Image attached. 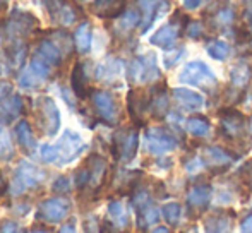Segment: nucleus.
Listing matches in <instances>:
<instances>
[{
  "label": "nucleus",
  "instance_id": "1",
  "mask_svg": "<svg viewBox=\"0 0 252 233\" xmlns=\"http://www.w3.org/2000/svg\"><path fill=\"white\" fill-rule=\"evenodd\" d=\"M40 26L38 19L31 12H23V10L14 9L3 21V34L9 43H19L24 41L36 28Z\"/></svg>",
  "mask_w": 252,
  "mask_h": 233
},
{
  "label": "nucleus",
  "instance_id": "2",
  "mask_svg": "<svg viewBox=\"0 0 252 233\" xmlns=\"http://www.w3.org/2000/svg\"><path fill=\"white\" fill-rule=\"evenodd\" d=\"M45 172L38 168L36 165L30 161H21L17 168L14 170L12 180H10L9 190L12 196H23L28 190L38 189L45 180Z\"/></svg>",
  "mask_w": 252,
  "mask_h": 233
},
{
  "label": "nucleus",
  "instance_id": "3",
  "mask_svg": "<svg viewBox=\"0 0 252 233\" xmlns=\"http://www.w3.org/2000/svg\"><path fill=\"white\" fill-rule=\"evenodd\" d=\"M189 17L182 12V10H175L172 16V19L166 24H163L158 31L151 36V43L155 47L165 48V50H172L177 45L179 38L186 33L187 24H189Z\"/></svg>",
  "mask_w": 252,
  "mask_h": 233
},
{
  "label": "nucleus",
  "instance_id": "4",
  "mask_svg": "<svg viewBox=\"0 0 252 233\" xmlns=\"http://www.w3.org/2000/svg\"><path fill=\"white\" fill-rule=\"evenodd\" d=\"M36 125L45 136L53 137L60 129V112L57 108L55 101L50 96H41L36 100Z\"/></svg>",
  "mask_w": 252,
  "mask_h": 233
},
{
  "label": "nucleus",
  "instance_id": "5",
  "mask_svg": "<svg viewBox=\"0 0 252 233\" xmlns=\"http://www.w3.org/2000/svg\"><path fill=\"white\" fill-rule=\"evenodd\" d=\"M139 147V134L136 127H124L113 134L112 153L119 161H130L136 158Z\"/></svg>",
  "mask_w": 252,
  "mask_h": 233
},
{
  "label": "nucleus",
  "instance_id": "6",
  "mask_svg": "<svg viewBox=\"0 0 252 233\" xmlns=\"http://www.w3.org/2000/svg\"><path fill=\"white\" fill-rule=\"evenodd\" d=\"M179 81L184 84L197 87H213L216 86V76L213 69L202 60H192L186 63L179 74Z\"/></svg>",
  "mask_w": 252,
  "mask_h": 233
},
{
  "label": "nucleus",
  "instance_id": "7",
  "mask_svg": "<svg viewBox=\"0 0 252 233\" xmlns=\"http://www.w3.org/2000/svg\"><path fill=\"white\" fill-rule=\"evenodd\" d=\"M179 146L177 136L166 127H150L144 134V147L150 154L159 156Z\"/></svg>",
  "mask_w": 252,
  "mask_h": 233
},
{
  "label": "nucleus",
  "instance_id": "8",
  "mask_svg": "<svg viewBox=\"0 0 252 233\" xmlns=\"http://www.w3.org/2000/svg\"><path fill=\"white\" fill-rule=\"evenodd\" d=\"M91 103H93L94 114L101 122L108 123V125H115L120 120V108L117 103L115 96L108 91L96 89L91 93Z\"/></svg>",
  "mask_w": 252,
  "mask_h": 233
},
{
  "label": "nucleus",
  "instance_id": "9",
  "mask_svg": "<svg viewBox=\"0 0 252 233\" xmlns=\"http://www.w3.org/2000/svg\"><path fill=\"white\" fill-rule=\"evenodd\" d=\"M130 83H151L159 77V69L156 63V55L148 54L134 58L127 69Z\"/></svg>",
  "mask_w": 252,
  "mask_h": 233
},
{
  "label": "nucleus",
  "instance_id": "10",
  "mask_svg": "<svg viewBox=\"0 0 252 233\" xmlns=\"http://www.w3.org/2000/svg\"><path fill=\"white\" fill-rule=\"evenodd\" d=\"M84 141L83 137L79 136L77 132L74 130H65L63 136L59 139L57 143V151H59V160L57 163L59 165H67V163H72L84 149Z\"/></svg>",
  "mask_w": 252,
  "mask_h": 233
},
{
  "label": "nucleus",
  "instance_id": "11",
  "mask_svg": "<svg viewBox=\"0 0 252 233\" xmlns=\"http://www.w3.org/2000/svg\"><path fill=\"white\" fill-rule=\"evenodd\" d=\"M69 213H70V203L65 197H48L43 203H40L36 216L40 218L41 221L55 225V223H60Z\"/></svg>",
  "mask_w": 252,
  "mask_h": 233
},
{
  "label": "nucleus",
  "instance_id": "12",
  "mask_svg": "<svg viewBox=\"0 0 252 233\" xmlns=\"http://www.w3.org/2000/svg\"><path fill=\"white\" fill-rule=\"evenodd\" d=\"M170 7H172L170 0H137V9L141 12V33H146L163 12H168Z\"/></svg>",
  "mask_w": 252,
  "mask_h": 233
},
{
  "label": "nucleus",
  "instance_id": "13",
  "mask_svg": "<svg viewBox=\"0 0 252 233\" xmlns=\"http://www.w3.org/2000/svg\"><path fill=\"white\" fill-rule=\"evenodd\" d=\"M41 3L50 14L52 19L62 26H70L77 21L79 12H77L76 5L70 3L69 0H41Z\"/></svg>",
  "mask_w": 252,
  "mask_h": 233
},
{
  "label": "nucleus",
  "instance_id": "14",
  "mask_svg": "<svg viewBox=\"0 0 252 233\" xmlns=\"http://www.w3.org/2000/svg\"><path fill=\"white\" fill-rule=\"evenodd\" d=\"M220 130L226 139H239L246 132V116L235 108H225L220 112Z\"/></svg>",
  "mask_w": 252,
  "mask_h": 233
},
{
  "label": "nucleus",
  "instance_id": "15",
  "mask_svg": "<svg viewBox=\"0 0 252 233\" xmlns=\"http://www.w3.org/2000/svg\"><path fill=\"white\" fill-rule=\"evenodd\" d=\"M127 108L136 125H144V115L151 108V94L143 89H130L127 94Z\"/></svg>",
  "mask_w": 252,
  "mask_h": 233
},
{
  "label": "nucleus",
  "instance_id": "16",
  "mask_svg": "<svg viewBox=\"0 0 252 233\" xmlns=\"http://www.w3.org/2000/svg\"><path fill=\"white\" fill-rule=\"evenodd\" d=\"M84 167L88 168V175H90V182H88L86 190L90 192H96L103 187L106 180V172H108V165L106 160L101 158L100 154H90L84 161Z\"/></svg>",
  "mask_w": 252,
  "mask_h": 233
},
{
  "label": "nucleus",
  "instance_id": "17",
  "mask_svg": "<svg viewBox=\"0 0 252 233\" xmlns=\"http://www.w3.org/2000/svg\"><path fill=\"white\" fill-rule=\"evenodd\" d=\"M34 55H38V57L41 60H45L52 69H55V67H59L60 63H62V60L67 54L63 52V48L53 40L50 34H48L47 38H43V40L38 43L36 54Z\"/></svg>",
  "mask_w": 252,
  "mask_h": 233
},
{
  "label": "nucleus",
  "instance_id": "18",
  "mask_svg": "<svg viewBox=\"0 0 252 233\" xmlns=\"http://www.w3.org/2000/svg\"><path fill=\"white\" fill-rule=\"evenodd\" d=\"M91 12L103 19H117L126 12V0H94Z\"/></svg>",
  "mask_w": 252,
  "mask_h": 233
},
{
  "label": "nucleus",
  "instance_id": "19",
  "mask_svg": "<svg viewBox=\"0 0 252 233\" xmlns=\"http://www.w3.org/2000/svg\"><path fill=\"white\" fill-rule=\"evenodd\" d=\"M173 98L187 112H197L204 107V96L192 89H187V87H175Z\"/></svg>",
  "mask_w": 252,
  "mask_h": 233
},
{
  "label": "nucleus",
  "instance_id": "20",
  "mask_svg": "<svg viewBox=\"0 0 252 233\" xmlns=\"http://www.w3.org/2000/svg\"><path fill=\"white\" fill-rule=\"evenodd\" d=\"M70 86H72L76 96L81 98V100L91 96V93H93V89L90 87V81H88V74H86V69H84L83 62H77L76 65L72 67V74H70Z\"/></svg>",
  "mask_w": 252,
  "mask_h": 233
},
{
  "label": "nucleus",
  "instance_id": "21",
  "mask_svg": "<svg viewBox=\"0 0 252 233\" xmlns=\"http://www.w3.org/2000/svg\"><path fill=\"white\" fill-rule=\"evenodd\" d=\"M24 112V100L19 94H9L5 100L0 101V120L2 122H14Z\"/></svg>",
  "mask_w": 252,
  "mask_h": 233
},
{
  "label": "nucleus",
  "instance_id": "22",
  "mask_svg": "<svg viewBox=\"0 0 252 233\" xmlns=\"http://www.w3.org/2000/svg\"><path fill=\"white\" fill-rule=\"evenodd\" d=\"M14 136H16L17 143L23 147L24 153H28V154L34 153V149H36V137H34L33 129H31L28 120H19V122L16 123V127H14Z\"/></svg>",
  "mask_w": 252,
  "mask_h": 233
},
{
  "label": "nucleus",
  "instance_id": "23",
  "mask_svg": "<svg viewBox=\"0 0 252 233\" xmlns=\"http://www.w3.org/2000/svg\"><path fill=\"white\" fill-rule=\"evenodd\" d=\"M150 112L156 118H161L168 114V89L165 83L158 84L151 89V108Z\"/></svg>",
  "mask_w": 252,
  "mask_h": 233
},
{
  "label": "nucleus",
  "instance_id": "24",
  "mask_svg": "<svg viewBox=\"0 0 252 233\" xmlns=\"http://www.w3.org/2000/svg\"><path fill=\"white\" fill-rule=\"evenodd\" d=\"M209 199H211V187L201 183V185H194L190 192L187 194V204L196 209H204L208 206Z\"/></svg>",
  "mask_w": 252,
  "mask_h": 233
},
{
  "label": "nucleus",
  "instance_id": "25",
  "mask_svg": "<svg viewBox=\"0 0 252 233\" xmlns=\"http://www.w3.org/2000/svg\"><path fill=\"white\" fill-rule=\"evenodd\" d=\"M141 23V12L139 9H127L120 17H117L115 31L119 34H127Z\"/></svg>",
  "mask_w": 252,
  "mask_h": 233
},
{
  "label": "nucleus",
  "instance_id": "26",
  "mask_svg": "<svg viewBox=\"0 0 252 233\" xmlns=\"http://www.w3.org/2000/svg\"><path fill=\"white\" fill-rule=\"evenodd\" d=\"M74 47L79 54H88L91 48V24L83 21L74 31Z\"/></svg>",
  "mask_w": 252,
  "mask_h": 233
},
{
  "label": "nucleus",
  "instance_id": "27",
  "mask_svg": "<svg viewBox=\"0 0 252 233\" xmlns=\"http://www.w3.org/2000/svg\"><path fill=\"white\" fill-rule=\"evenodd\" d=\"M28 55V47L24 41L19 43H9L7 47V60H9V67H12L14 70H19L24 65V60Z\"/></svg>",
  "mask_w": 252,
  "mask_h": 233
},
{
  "label": "nucleus",
  "instance_id": "28",
  "mask_svg": "<svg viewBox=\"0 0 252 233\" xmlns=\"http://www.w3.org/2000/svg\"><path fill=\"white\" fill-rule=\"evenodd\" d=\"M108 216L115 227L126 228L129 225V216H127V211L124 207V204L120 201H112L108 204Z\"/></svg>",
  "mask_w": 252,
  "mask_h": 233
},
{
  "label": "nucleus",
  "instance_id": "29",
  "mask_svg": "<svg viewBox=\"0 0 252 233\" xmlns=\"http://www.w3.org/2000/svg\"><path fill=\"white\" fill-rule=\"evenodd\" d=\"M209 127H211L209 120L206 118V116H202V115L190 116V118L186 122L187 132L192 134V136H196V137H204L206 134L209 132Z\"/></svg>",
  "mask_w": 252,
  "mask_h": 233
},
{
  "label": "nucleus",
  "instance_id": "30",
  "mask_svg": "<svg viewBox=\"0 0 252 233\" xmlns=\"http://www.w3.org/2000/svg\"><path fill=\"white\" fill-rule=\"evenodd\" d=\"M251 77H252V69L247 63H237L232 69V72H230V79H232V84L235 87L247 86Z\"/></svg>",
  "mask_w": 252,
  "mask_h": 233
},
{
  "label": "nucleus",
  "instance_id": "31",
  "mask_svg": "<svg viewBox=\"0 0 252 233\" xmlns=\"http://www.w3.org/2000/svg\"><path fill=\"white\" fill-rule=\"evenodd\" d=\"M228 228H230V218L225 216V214H213L204 223L206 233H226Z\"/></svg>",
  "mask_w": 252,
  "mask_h": 233
},
{
  "label": "nucleus",
  "instance_id": "32",
  "mask_svg": "<svg viewBox=\"0 0 252 233\" xmlns=\"http://www.w3.org/2000/svg\"><path fill=\"white\" fill-rule=\"evenodd\" d=\"M206 160L213 165H220L223 168V165H228L232 163V156L228 154V151H225L223 147H218V146H211L206 149L204 153Z\"/></svg>",
  "mask_w": 252,
  "mask_h": 233
},
{
  "label": "nucleus",
  "instance_id": "33",
  "mask_svg": "<svg viewBox=\"0 0 252 233\" xmlns=\"http://www.w3.org/2000/svg\"><path fill=\"white\" fill-rule=\"evenodd\" d=\"M206 52H208L209 57L215 60H226L230 55V45L223 40H213L208 43Z\"/></svg>",
  "mask_w": 252,
  "mask_h": 233
},
{
  "label": "nucleus",
  "instance_id": "34",
  "mask_svg": "<svg viewBox=\"0 0 252 233\" xmlns=\"http://www.w3.org/2000/svg\"><path fill=\"white\" fill-rule=\"evenodd\" d=\"M43 83H45V81L41 79L36 72H33L30 67L23 69V72L19 74V86L21 87H26V89H34V87H40Z\"/></svg>",
  "mask_w": 252,
  "mask_h": 233
},
{
  "label": "nucleus",
  "instance_id": "35",
  "mask_svg": "<svg viewBox=\"0 0 252 233\" xmlns=\"http://www.w3.org/2000/svg\"><path fill=\"white\" fill-rule=\"evenodd\" d=\"M180 213H182V209H180V204H177V203L165 204V206H163V209H161L163 218H165L168 225H177V223H179Z\"/></svg>",
  "mask_w": 252,
  "mask_h": 233
},
{
  "label": "nucleus",
  "instance_id": "36",
  "mask_svg": "<svg viewBox=\"0 0 252 233\" xmlns=\"http://www.w3.org/2000/svg\"><path fill=\"white\" fill-rule=\"evenodd\" d=\"M40 158L45 161V163H57V160H59V151H57V146L43 144V146L40 147Z\"/></svg>",
  "mask_w": 252,
  "mask_h": 233
},
{
  "label": "nucleus",
  "instance_id": "37",
  "mask_svg": "<svg viewBox=\"0 0 252 233\" xmlns=\"http://www.w3.org/2000/svg\"><path fill=\"white\" fill-rule=\"evenodd\" d=\"M215 19L218 21V24L221 26H228L235 21V10L232 7H223L221 10H218V14L215 16Z\"/></svg>",
  "mask_w": 252,
  "mask_h": 233
},
{
  "label": "nucleus",
  "instance_id": "38",
  "mask_svg": "<svg viewBox=\"0 0 252 233\" xmlns=\"http://www.w3.org/2000/svg\"><path fill=\"white\" fill-rule=\"evenodd\" d=\"M14 156V147H12V143H10L9 137L3 134L2 139H0V158L2 160H10Z\"/></svg>",
  "mask_w": 252,
  "mask_h": 233
},
{
  "label": "nucleus",
  "instance_id": "39",
  "mask_svg": "<svg viewBox=\"0 0 252 233\" xmlns=\"http://www.w3.org/2000/svg\"><path fill=\"white\" fill-rule=\"evenodd\" d=\"M52 190H53V192H57V194H65V192H69V190H70V180L67 178L65 175L59 176V178H57L55 182H53Z\"/></svg>",
  "mask_w": 252,
  "mask_h": 233
},
{
  "label": "nucleus",
  "instance_id": "40",
  "mask_svg": "<svg viewBox=\"0 0 252 233\" xmlns=\"http://www.w3.org/2000/svg\"><path fill=\"white\" fill-rule=\"evenodd\" d=\"M186 33L189 34L190 38H201L202 34H204V26H202V23L201 21H189V24H187V29H186Z\"/></svg>",
  "mask_w": 252,
  "mask_h": 233
},
{
  "label": "nucleus",
  "instance_id": "41",
  "mask_svg": "<svg viewBox=\"0 0 252 233\" xmlns=\"http://www.w3.org/2000/svg\"><path fill=\"white\" fill-rule=\"evenodd\" d=\"M0 233H21V228L16 221L3 220L2 223H0Z\"/></svg>",
  "mask_w": 252,
  "mask_h": 233
},
{
  "label": "nucleus",
  "instance_id": "42",
  "mask_svg": "<svg viewBox=\"0 0 252 233\" xmlns=\"http://www.w3.org/2000/svg\"><path fill=\"white\" fill-rule=\"evenodd\" d=\"M10 93H12V84L7 81H0V101L5 100Z\"/></svg>",
  "mask_w": 252,
  "mask_h": 233
},
{
  "label": "nucleus",
  "instance_id": "43",
  "mask_svg": "<svg viewBox=\"0 0 252 233\" xmlns=\"http://www.w3.org/2000/svg\"><path fill=\"white\" fill-rule=\"evenodd\" d=\"M244 21H246V24H247L246 29L249 31V34L252 36V3H249V5H247L246 12H244Z\"/></svg>",
  "mask_w": 252,
  "mask_h": 233
},
{
  "label": "nucleus",
  "instance_id": "44",
  "mask_svg": "<svg viewBox=\"0 0 252 233\" xmlns=\"http://www.w3.org/2000/svg\"><path fill=\"white\" fill-rule=\"evenodd\" d=\"M182 5L187 10H196L202 5V0H182Z\"/></svg>",
  "mask_w": 252,
  "mask_h": 233
},
{
  "label": "nucleus",
  "instance_id": "45",
  "mask_svg": "<svg viewBox=\"0 0 252 233\" xmlns=\"http://www.w3.org/2000/svg\"><path fill=\"white\" fill-rule=\"evenodd\" d=\"M240 233H252V214H249V216L240 223Z\"/></svg>",
  "mask_w": 252,
  "mask_h": 233
},
{
  "label": "nucleus",
  "instance_id": "46",
  "mask_svg": "<svg viewBox=\"0 0 252 233\" xmlns=\"http://www.w3.org/2000/svg\"><path fill=\"white\" fill-rule=\"evenodd\" d=\"M100 233H115V225L110 220H105L100 227Z\"/></svg>",
  "mask_w": 252,
  "mask_h": 233
},
{
  "label": "nucleus",
  "instance_id": "47",
  "mask_svg": "<svg viewBox=\"0 0 252 233\" xmlns=\"http://www.w3.org/2000/svg\"><path fill=\"white\" fill-rule=\"evenodd\" d=\"M182 52H184V50H177L175 54H173V55H172V57H170V58L166 57V65H168V67H172L173 63H175L177 60L180 58V55H182Z\"/></svg>",
  "mask_w": 252,
  "mask_h": 233
},
{
  "label": "nucleus",
  "instance_id": "48",
  "mask_svg": "<svg viewBox=\"0 0 252 233\" xmlns=\"http://www.w3.org/2000/svg\"><path fill=\"white\" fill-rule=\"evenodd\" d=\"M201 167H202L201 160H192V163H187V165H186L187 172H194V170H199Z\"/></svg>",
  "mask_w": 252,
  "mask_h": 233
},
{
  "label": "nucleus",
  "instance_id": "49",
  "mask_svg": "<svg viewBox=\"0 0 252 233\" xmlns=\"http://www.w3.org/2000/svg\"><path fill=\"white\" fill-rule=\"evenodd\" d=\"M84 232L86 233H96V227H94V220H88L84 223Z\"/></svg>",
  "mask_w": 252,
  "mask_h": 233
},
{
  "label": "nucleus",
  "instance_id": "50",
  "mask_svg": "<svg viewBox=\"0 0 252 233\" xmlns=\"http://www.w3.org/2000/svg\"><path fill=\"white\" fill-rule=\"evenodd\" d=\"M7 182H5V178H3V175H2V170H0V197L5 194V190H7Z\"/></svg>",
  "mask_w": 252,
  "mask_h": 233
},
{
  "label": "nucleus",
  "instance_id": "51",
  "mask_svg": "<svg viewBox=\"0 0 252 233\" xmlns=\"http://www.w3.org/2000/svg\"><path fill=\"white\" fill-rule=\"evenodd\" d=\"M59 233H76V228H74L72 223H67V225H63V227L60 228Z\"/></svg>",
  "mask_w": 252,
  "mask_h": 233
},
{
  "label": "nucleus",
  "instance_id": "52",
  "mask_svg": "<svg viewBox=\"0 0 252 233\" xmlns=\"http://www.w3.org/2000/svg\"><path fill=\"white\" fill-rule=\"evenodd\" d=\"M26 233H48V232L41 227H34V228H31V230H28Z\"/></svg>",
  "mask_w": 252,
  "mask_h": 233
},
{
  "label": "nucleus",
  "instance_id": "53",
  "mask_svg": "<svg viewBox=\"0 0 252 233\" xmlns=\"http://www.w3.org/2000/svg\"><path fill=\"white\" fill-rule=\"evenodd\" d=\"M151 233H170V232H168V228H165V227H158V228H155Z\"/></svg>",
  "mask_w": 252,
  "mask_h": 233
},
{
  "label": "nucleus",
  "instance_id": "54",
  "mask_svg": "<svg viewBox=\"0 0 252 233\" xmlns=\"http://www.w3.org/2000/svg\"><path fill=\"white\" fill-rule=\"evenodd\" d=\"M7 2H9V0H0V10L5 9V7H7Z\"/></svg>",
  "mask_w": 252,
  "mask_h": 233
},
{
  "label": "nucleus",
  "instance_id": "55",
  "mask_svg": "<svg viewBox=\"0 0 252 233\" xmlns=\"http://www.w3.org/2000/svg\"><path fill=\"white\" fill-rule=\"evenodd\" d=\"M2 136H3V129H2V122H0V139H2Z\"/></svg>",
  "mask_w": 252,
  "mask_h": 233
},
{
  "label": "nucleus",
  "instance_id": "56",
  "mask_svg": "<svg viewBox=\"0 0 252 233\" xmlns=\"http://www.w3.org/2000/svg\"><path fill=\"white\" fill-rule=\"evenodd\" d=\"M247 167H249V168H251V175H252V165L249 163V165H247ZM251 185H252V176H251Z\"/></svg>",
  "mask_w": 252,
  "mask_h": 233
},
{
  "label": "nucleus",
  "instance_id": "57",
  "mask_svg": "<svg viewBox=\"0 0 252 233\" xmlns=\"http://www.w3.org/2000/svg\"><path fill=\"white\" fill-rule=\"evenodd\" d=\"M251 130H252V118H251Z\"/></svg>",
  "mask_w": 252,
  "mask_h": 233
},
{
  "label": "nucleus",
  "instance_id": "58",
  "mask_svg": "<svg viewBox=\"0 0 252 233\" xmlns=\"http://www.w3.org/2000/svg\"><path fill=\"white\" fill-rule=\"evenodd\" d=\"M81 2H88V0H81Z\"/></svg>",
  "mask_w": 252,
  "mask_h": 233
}]
</instances>
